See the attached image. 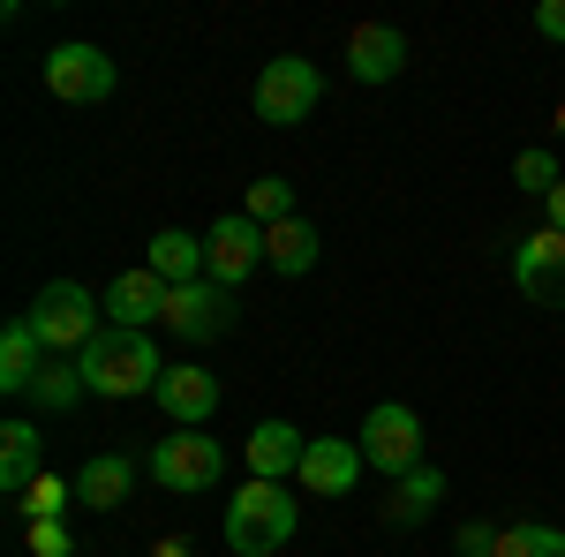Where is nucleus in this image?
<instances>
[{"label": "nucleus", "mask_w": 565, "mask_h": 557, "mask_svg": "<svg viewBox=\"0 0 565 557\" xmlns=\"http://www.w3.org/2000/svg\"><path fill=\"white\" fill-rule=\"evenodd\" d=\"M76 369H84V385L98 392V399H136V392H159L167 354L151 346V332H121V324H106V332L76 354Z\"/></svg>", "instance_id": "obj_1"}, {"label": "nucleus", "mask_w": 565, "mask_h": 557, "mask_svg": "<svg viewBox=\"0 0 565 557\" xmlns=\"http://www.w3.org/2000/svg\"><path fill=\"white\" fill-rule=\"evenodd\" d=\"M39 369H45V346L39 332L15 317L8 332H0V392H15V399H31V385H39Z\"/></svg>", "instance_id": "obj_18"}, {"label": "nucleus", "mask_w": 565, "mask_h": 557, "mask_svg": "<svg viewBox=\"0 0 565 557\" xmlns=\"http://www.w3.org/2000/svg\"><path fill=\"white\" fill-rule=\"evenodd\" d=\"M513 181H521L527 196H551L565 173H558V159H551V151H521V159H513Z\"/></svg>", "instance_id": "obj_26"}, {"label": "nucleus", "mask_w": 565, "mask_h": 557, "mask_svg": "<svg viewBox=\"0 0 565 557\" xmlns=\"http://www.w3.org/2000/svg\"><path fill=\"white\" fill-rule=\"evenodd\" d=\"M317 98H324L317 61H302V53L264 61V76H257V121H264V129H295V121H309Z\"/></svg>", "instance_id": "obj_4"}, {"label": "nucleus", "mask_w": 565, "mask_h": 557, "mask_svg": "<svg viewBox=\"0 0 565 557\" xmlns=\"http://www.w3.org/2000/svg\"><path fill=\"white\" fill-rule=\"evenodd\" d=\"M151 474H159L174 497H196V490H212L218 474H226V452H218L212 429H167L159 452H151Z\"/></svg>", "instance_id": "obj_5"}, {"label": "nucleus", "mask_w": 565, "mask_h": 557, "mask_svg": "<svg viewBox=\"0 0 565 557\" xmlns=\"http://www.w3.org/2000/svg\"><path fill=\"white\" fill-rule=\"evenodd\" d=\"M362 444H348V437H309V460H302V474L295 482H309L317 497H348L354 482H362Z\"/></svg>", "instance_id": "obj_14"}, {"label": "nucleus", "mask_w": 565, "mask_h": 557, "mask_svg": "<svg viewBox=\"0 0 565 557\" xmlns=\"http://www.w3.org/2000/svg\"><path fill=\"white\" fill-rule=\"evenodd\" d=\"M167 332L189 346H212L234 332V287H218V279H196V287H174L167 301Z\"/></svg>", "instance_id": "obj_8"}, {"label": "nucleus", "mask_w": 565, "mask_h": 557, "mask_svg": "<svg viewBox=\"0 0 565 557\" xmlns=\"http://www.w3.org/2000/svg\"><path fill=\"white\" fill-rule=\"evenodd\" d=\"M151 399H159V415H167V422L204 429L218 415V377H212V369H196V362H174V369L159 377V392H151Z\"/></svg>", "instance_id": "obj_11"}, {"label": "nucleus", "mask_w": 565, "mask_h": 557, "mask_svg": "<svg viewBox=\"0 0 565 557\" xmlns=\"http://www.w3.org/2000/svg\"><path fill=\"white\" fill-rule=\"evenodd\" d=\"M317 249H324V242H317V226H309V218H279V226H264V264H271V271H287V279L309 271Z\"/></svg>", "instance_id": "obj_19"}, {"label": "nucleus", "mask_w": 565, "mask_h": 557, "mask_svg": "<svg viewBox=\"0 0 565 557\" xmlns=\"http://www.w3.org/2000/svg\"><path fill=\"white\" fill-rule=\"evenodd\" d=\"M167 301L174 287L143 264V271H121L114 287H106V324H121V332H143V324H167Z\"/></svg>", "instance_id": "obj_12"}, {"label": "nucleus", "mask_w": 565, "mask_h": 557, "mask_svg": "<svg viewBox=\"0 0 565 557\" xmlns=\"http://www.w3.org/2000/svg\"><path fill=\"white\" fill-rule=\"evenodd\" d=\"M543 204H551V226H558V234H565V181H558V189H551V196H543Z\"/></svg>", "instance_id": "obj_29"}, {"label": "nucleus", "mask_w": 565, "mask_h": 557, "mask_svg": "<svg viewBox=\"0 0 565 557\" xmlns=\"http://www.w3.org/2000/svg\"><path fill=\"white\" fill-rule=\"evenodd\" d=\"M498 557H565V527H551V519H521V527L498 535Z\"/></svg>", "instance_id": "obj_23"}, {"label": "nucleus", "mask_w": 565, "mask_h": 557, "mask_svg": "<svg viewBox=\"0 0 565 557\" xmlns=\"http://www.w3.org/2000/svg\"><path fill=\"white\" fill-rule=\"evenodd\" d=\"M513 279H521V294L535 309H565V234L558 226L527 234L521 249H513Z\"/></svg>", "instance_id": "obj_9"}, {"label": "nucleus", "mask_w": 565, "mask_h": 557, "mask_svg": "<svg viewBox=\"0 0 565 557\" xmlns=\"http://www.w3.org/2000/svg\"><path fill=\"white\" fill-rule=\"evenodd\" d=\"M129 490H136V468L121 460V452H98V460L76 474V497H84L90 513H114V505H121Z\"/></svg>", "instance_id": "obj_20"}, {"label": "nucleus", "mask_w": 565, "mask_h": 557, "mask_svg": "<svg viewBox=\"0 0 565 557\" xmlns=\"http://www.w3.org/2000/svg\"><path fill=\"white\" fill-rule=\"evenodd\" d=\"M407 68V31L392 23H354L348 31V76L354 84H392Z\"/></svg>", "instance_id": "obj_13"}, {"label": "nucleus", "mask_w": 565, "mask_h": 557, "mask_svg": "<svg viewBox=\"0 0 565 557\" xmlns=\"http://www.w3.org/2000/svg\"><path fill=\"white\" fill-rule=\"evenodd\" d=\"M68 550H76V535L61 519H31V557H68Z\"/></svg>", "instance_id": "obj_27"}, {"label": "nucleus", "mask_w": 565, "mask_h": 557, "mask_svg": "<svg viewBox=\"0 0 565 557\" xmlns=\"http://www.w3.org/2000/svg\"><path fill=\"white\" fill-rule=\"evenodd\" d=\"M295 527H302V513H295V497H287V482H242L234 490V505H226V543L242 557H271L295 543Z\"/></svg>", "instance_id": "obj_2"}, {"label": "nucleus", "mask_w": 565, "mask_h": 557, "mask_svg": "<svg viewBox=\"0 0 565 557\" xmlns=\"http://www.w3.org/2000/svg\"><path fill=\"white\" fill-rule=\"evenodd\" d=\"M151 271H159L167 287H196V279H212V257H204V234H181V226H159V234H151Z\"/></svg>", "instance_id": "obj_16"}, {"label": "nucleus", "mask_w": 565, "mask_h": 557, "mask_svg": "<svg viewBox=\"0 0 565 557\" xmlns=\"http://www.w3.org/2000/svg\"><path fill=\"white\" fill-rule=\"evenodd\" d=\"M535 31L565 45V0H543V8H535Z\"/></svg>", "instance_id": "obj_28"}, {"label": "nucleus", "mask_w": 565, "mask_h": 557, "mask_svg": "<svg viewBox=\"0 0 565 557\" xmlns=\"http://www.w3.org/2000/svg\"><path fill=\"white\" fill-rule=\"evenodd\" d=\"M204 257H212V279H218V287H242V279L264 264V226L249 212H226L212 234H204Z\"/></svg>", "instance_id": "obj_10"}, {"label": "nucleus", "mask_w": 565, "mask_h": 557, "mask_svg": "<svg viewBox=\"0 0 565 557\" xmlns=\"http://www.w3.org/2000/svg\"><path fill=\"white\" fill-rule=\"evenodd\" d=\"M45 474V437H39V422H0V490H31Z\"/></svg>", "instance_id": "obj_17"}, {"label": "nucleus", "mask_w": 565, "mask_h": 557, "mask_svg": "<svg viewBox=\"0 0 565 557\" xmlns=\"http://www.w3.org/2000/svg\"><path fill=\"white\" fill-rule=\"evenodd\" d=\"M437 497H445V474H437V468L399 474V490H392V519H430Z\"/></svg>", "instance_id": "obj_22"}, {"label": "nucleus", "mask_w": 565, "mask_h": 557, "mask_svg": "<svg viewBox=\"0 0 565 557\" xmlns=\"http://www.w3.org/2000/svg\"><path fill=\"white\" fill-rule=\"evenodd\" d=\"M249 218H257V226H279V218H295V181H279V173L249 181Z\"/></svg>", "instance_id": "obj_24"}, {"label": "nucleus", "mask_w": 565, "mask_h": 557, "mask_svg": "<svg viewBox=\"0 0 565 557\" xmlns=\"http://www.w3.org/2000/svg\"><path fill=\"white\" fill-rule=\"evenodd\" d=\"M68 497H76V482H61V474L45 468L39 482H31V490L15 497V505H23V513H31V519H61V505H68Z\"/></svg>", "instance_id": "obj_25"}, {"label": "nucleus", "mask_w": 565, "mask_h": 557, "mask_svg": "<svg viewBox=\"0 0 565 557\" xmlns=\"http://www.w3.org/2000/svg\"><path fill=\"white\" fill-rule=\"evenodd\" d=\"M242 452H249V474H257V482H287V474H302L309 437H302L295 422H257Z\"/></svg>", "instance_id": "obj_15"}, {"label": "nucleus", "mask_w": 565, "mask_h": 557, "mask_svg": "<svg viewBox=\"0 0 565 557\" xmlns=\"http://www.w3.org/2000/svg\"><path fill=\"white\" fill-rule=\"evenodd\" d=\"M114 84H121V68L106 61V45H53L45 53V90L61 98V106H98V98H114Z\"/></svg>", "instance_id": "obj_6"}, {"label": "nucleus", "mask_w": 565, "mask_h": 557, "mask_svg": "<svg viewBox=\"0 0 565 557\" xmlns=\"http://www.w3.org/2000/svg\"><path fill=\"white\" fill-rule=\"evenodd\" d=\"M151 557H189V543H151Z\"/></svg>", "instance_id": "obj_30"}, {"label": "nucleus", "mask_w": 565, "mask_h": 557, "mask_svg": "<svg viewBox=\"0 0 565 557\" xmlns=\"http://www.w3.org/2000/svg\"><path fill=\"white\" fill-rule=\"evenodd\" d=\"M98 309L106 301L90 294V287H76V279H53V287H39V301L23 309V324L39 332V346L45 354H84L106 324H98Z\"/></svg>", "instance_id": "obj_3"}, {"label": "nucleus", "mask_w": 565, "mask_h": 557, "mask_svg": "<svg viewBox=\"0 0 565 557\" xmlns=\"http://www.w3.org/2000/svg\"><path fill=\"white\" fill-rule=\"evenodd\" d=\"M84 369H76V362H45L39 369V385H31V399H39L45 415H68V407H76V399H84Z\"/></svg>", "instance_id": "obj_21"}, {"label": "nucleus", "mask_w": 565, "mask_h": 557, "mask_svg": "<svg viewBox=\"0 0 565 557\" xmlns=\"http://www.w3.org/2000/svg\"><path fill=\"white\" fill-rule=\"evenodd\" d=\"M558 136H565V106H558Z\"/></svg>", "instance_id": "obj_31"}, {"label": "nucleus", "mask_w": 565, "mask_h": 557, "mask_svg": "<svg viewBox=\"0 0 565 557\" xmlns=\"http://www.w3.org/2000/svg\"><path fill=\"white\" fill-rule=\"evenodd\" d=\"M354 444H362V460H370V468H385L392 482L423 468V422H415V407H399V399L370 407V415H362V437H354Z\"/></svg>", "instance_id": "obj_7"}]
</instances>
